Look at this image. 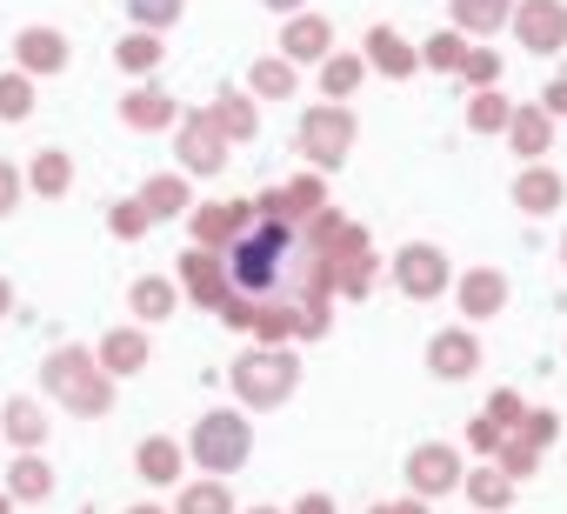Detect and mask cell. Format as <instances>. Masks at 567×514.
Masks as SVG:
<instances>
[{
	"mask_svg": "<svg viewBox=\"0 0 567 514\" xmlns=\"http://www.w3.org/2000/svg\"><path fill=\"white\" fill-rule=\"evenodd\" d=\"M514 8H507V0H454V21L467 28V34H487V28H501Z\"/></svg>",
	"mask_w": 567,
	"mask_h": 514,
	"instance_id": "13",
	"label": "cell"
},
{
	"mask_svg": "<svg viewBox=\"0 0 567 514\" xmlns=\"http://www.w3.org/2000/svg\"><path fill=\"white\" fill-rule=\"evenodd\" d=\"M141 220H147L141 207H121V214H114V227H121V234H141Z\"/></svg>",
	"mask_w": 567,
	"mask_h": 514,
	"instance_id": "34",
	"label": "cell"
},
{
	"mask_svg": "<svg viewBox=\"0 0 567 514\" xmlns=\"http://www.w3.org/2000/svg\"><path fill=\"white\" fill-rule=\"evenodd\" d=\"M167 114H174V107H167V94H154V88H141V94L127 101V121H134V127H161Z\"/></svg>",
	"mask_w": 567,
	"mask_h": 514,
	"instance_id": "17",
	"label": "cell"
},
{
	"mask_svg": "<svg viewBox=\"0 0 567 514\" xmlns=\"http://www.w3.org/2000/svg\"><path fill=\"white\" fill-rule=\"evenodd\" d=\"M181 147H187V167H194V174H207V167H220V161H227V154H220V134H214V121H194Z\"/></svg>",
	"mask_w": 567,
	"mask_h": 514,
	"instance_id": "10",
	"label": "cell"
},
{
	"mask_svg": "<svg viewBox=\"0 0 567 514\" xmlns=\"http://www.w3.org/2000/svg\"><path fill=\"white\" fill-rule=\"evenodd\" d=\"M141 467H147L154 481H167V474H174V448H167V441H147V448H141Z\"/></svg>",
	"mask_w": 567,
	"mask_h": 514,
	"instance_id": "25",
	"label": "cell"
},
{
	"mask_svg": "<svg viewBox=\"0 0 567 514\" xmlns=\"http://www.w3.org/2000/svg\"><path fill=\"white\" fill-rule=\"evenodd\" d=\"M267 8H301V0H267Z\"/></svg>",
	"mask_w": 567,
	"mask_h": 514,
	"instance_id": "37",
	"label": "cell"
},
{
	"mask_svg": "<svg viewBox=\"0 0 567 514\" xmlns=\"http://www.w3.org/2000/svg\"><path fill=\"white\" fill-rule=\"evenodd\" d=\"M260 514H267V507H260Z\"/></svg>",
	"mask_w": 567,
	"mask_h": 514,
	"instance_id": "40",
	"label": "cell"
},
{
	"mask_svg": "<svg viewBox=\"0 0 567 514\" xmlns=\"http://www.w3.org/2000/svg\"><path fill=\"white\" fill-rule=\"evenodd\" d=\"M134 308H141V315H167V308H174V288H167V281H141V288H134Z\"/></svg>",
	"mask_w": 567,
	"mask_h": 514,
	"instance_id": "21",
	"label": "cell"
},
{
	"mask_svg": "<svg viewBox=\"0 0 567 514\" xmlns=\"http://www.w3.org/2000/svg\"><path fill=\"white\" fill-rule=\"evenodd\" d=\"M461 301H467V315H494V308L507 301V281H501V275H467Z\"/></svg>",
	"mask_w": 567,
	"mask_h": 514,
	"instance_id": "15",
	"label": "cell"
},
{
	"mask_svg": "<svg viewBox=\"0 0 567 514\" xmlns=\"http://www.w3.org/2000/svg\"><path fill=\"white\" fill-rule=\"evenodd\" d=\"M328 41H334V28H328V21H315V14H301L280 48H288L295 61H321V54H328Z\"/></svg>",
	"mask_w": 567,
	"mask_h": 514,
	"instance_id": "8",
	"label": "cell"
},
{
	"mask_svg": "<svg viewBox=\"0 0 567 514\" xmlns=\"http://www.w3.org/2000/svg\"><path fill=\"white\" fill-rule=\"evenodd\" d=\"M408 474H414V487L441 494V487H454V454H447V448H421V454L408 461Z\"/></svg>",
	"mask_w": 567,
	"mask_h": 514,
	"instance_id": "9",
	"label": "cell"
},
{
	"mask_svg": "<svg viewBox=\"0 0 567 514\" xmlns=\"http://www.w3.org/2000/svg\"><path fill=\"white\" fill-rule=\"evenodd\" d=\"M34 101H28V81H0V114H8V121H21Z\"/></svg>",
	"mask_w": 567,
	"mask_h": 514,
	"instance_id": "26",
	"label": "cell"
},
{
	"mask_svg": "<svg viewBox=\"0 0 567 514\" xmlns=\"http://www.w3.org/2000/svg\"><path fill=\"white\" fill-rule=\"evenodd\" d=\"M295 388V361L288 354H254V361H240V394L247 401H280Z\"/></svg>",
	"mask_w": 567,
	"mask_h": 514,
	"instance_id": "4",
	"label": "cell"
},
{
	"mask_svg": "<svg viewBox=\"0 0 567 514\" xmlns=\"http://www.w3.org/2000/svg\"><path fill=\"white\" fill-rule=\"evenodd\" d=\"M194 454H200L207 467H234V461L247 454V421H234V414H207L200 434H194Z\"/></svg>",
	"mask_w": 567,
	"mask_h": 514,
	"instance_id": "2",
	"label": "cell"
},
{
	"mask_svg": "<svg viewBox=\"0 0 567 514\" xmlns=\"http://www.w3.org/2000/svg\"><path fill=\"white\" fill-rule=\"evenodd\" d=\"M348 141H354V127H348V114H341V107H321V114H308V121H301V147H308L315 161H328V167L348 154Z\"/></svg>",
	"mask_w": 567,
	"mask_h": 514,
	"instance_id": "5",
	"label": "cell"
},
{
	"mask_svg": "<svg viewBox=\"0 0 567 514\" xmlns=\"http://www.w3.org/2000/svg\"><path fill=\"white\" fill-rule=\"evenodd\" d=\"M381 514H421V507H381Z\"/></svg>",
	"mask_w": 567,
	"mask_h": 514,
	"instance_id": "38",
	"label": "cell"
},
{
	"mask_svg": "<svg viewBox=\"0 0 567 514\" xmlns=\"http://www.w3.org/2000/svg\"><path fill=\"white\" fill-rule=\"evenodd\" d=\"M0 308H8V288H0Z\"/></svg>",
	"mask_w": 567,
	"mask_h": 514,
	"instance_id": "39",
	"label": "cell"
},
{
	"mask_svg": "<svg viewBox=\"0 0 567 514\" xmlns=\"http://www.w3.org/2000/svg\"><path fill=\"white\" fill-rule=\"evenodd\" d=\"M401 288H408V295H441V288H447L441 247H408V254H401Z\"/></svg>",
	"mask_w": 567,
	"mask_h": 514,
	"instance_id": "6",
	"label": "cell"
},
{
	"mask_svg": "<svg viewBox=\"0 0 567 514\" xmlns=\"http://www.w3.org/2000/svg\"><path fill=\"white\" fill-rule=\"evenodd\" d=\"M368 54L381 61V74H408V68H414V54H408V41H401L394 28H374V34H368Z\"/></svg>",
	"mask_w": 567,
	"mask_h": 514,
	"instance_id": "14",
	"label": "cell"
},
{
	"mask_svg": "<svg viewBox=\"0 0 567 514\" xmlns=\"http://www.w3.org/2000/svg\"><path fill=\"white\" fill-rule=\"evenodd\" d=\"M220 127H227V134H254V114H247V101H227V107H220Z\"/></svg>",
	"mask_w": 567,
	"mask_h": 514,
	"instance_id": "31",
	"label": "cell"
},
{
	"mask_svg": "<svg viewBox=\"0 0 567 514\" xmlns=\"http://www.w3.org/2000/svg\"><path fill=\"white\" fill-rule=\"evenodd\" d=\"M547 107H554V114H567V81H554V88H547Z\"/></svg>",
	"mask_w": 567,
	"mask_h": 514,
	"instance_id": "35",
	"label": "cell"
},
{
	"mask_svg": "<svg viewBox=\"0 0 567 514\" xmlns=\"http://www.w3.org/2000/svg\"><path fill=\"white\" fill-rule=\"evenodd\" d=\"M214 275H220L227 321H267L274 315V328H280V315L315 295L321 247H315V234L288 207H254L220 240V268Z\"/></svg>",
	"mask_w": 567,
	"mask_h": 514,
	"instance_id": "1",
	"label": "cell"
},
{
	"mask_svg": "<svg viewBox=\"0 0 567 514\" xmlns=\"http://www.w3.org/2000/svg\"><path fill=\"white\" fill-rule=\"evenodd\" d=\"M141 354H147V348H141V335H114V341H107V361H114L121 374H127V368H141Z\"/></svg>",
	"mask_w": 567,
	"mask_h": 514,
	"instance_id": "23",
	"label": "cell"
},
{
	"mask_svg": "<svg viewBox=\"0 0 567 514\" xmlns=\"http://www.w3.org/2000/svg\"><path fill=\"white\" fill-rule=\"evenodd\" d=\"M154 61H161V41H154V34H147V28H141V34H127V41H121V68H134V74H147V68H154Z\"/></svg>",
	"mask_w": 567,
	"mask_h": 514,
	"instance_id": "16",
	"label": "cell"
},
{
	"mask_svg": "<svg viewBox=\"0 0 567 514\" xmlns=\"http://www.w3.org/2000/svg\"><path fill=\"white\" fill-rule=\"evenodd\" d=\"M514 147L520 154H540L547 147V114H514Z\"/></svg>",
	"mask_w": 567,
	"mask_h": 514,
	"instance_id": "18",
	"label": "cell"
},
{
	"mask_svg": "<svg viewBox=\"0 0 567 514\" xmlns=\"http://www.w3.org/2000/svg\"><path fill=\"white\" fill-rule=\"evenodd\" d=\"M514 201H520L527 214H547V207L560 201V181H554L547 167H534V174H520V181H514Z\"/></svg>",
	"mask_w": 567,
	"mask_h": 514,
	"instance_id": "11",
	"label": "cell"
},
{
	"mask_svg": "<svg viewBox=\"0 0 567 514\" xmlns=\"http://www.w3.org/2000/svg\"><path fill=\"white\" fill-rule=\"evenodd\" d=\"M141 207H147V214H174V207H181V181H154Z\"/></svg>",
	"mask_w": 567,
	"mask_h": 514,
	"instance_id": "24",
	"label": "cell"
},
{
	"mask_svg": "<svg viewBox=\"0 0 567 514\" xmlns=\"http://www.w3.org/2000/svg\"><path fill=\"white\" fill-rule=\"evenodd\" d=\"M14 194H21V181H14L8 167H0V214H14Z\"/></svg>",
	"mask_w": 567,
	"mask_h": 514,
	"instance_id": "33",
	"label": "cell"
},
{
	"mask_svg": "<svg viewBox=\"0 0 567 514\" xmlns=\"http://www.w3.org/2000/svg\"><path fill=\"white\" fill-rule=\"evenodd\" d=\"M467 121H474V127H501V121H507V107H501L494 94H481V101L467 107Z\"/></svg>",
	"mask_w": 567,
	"mask_h": 514,
	"instance_id": "29",
	"label": "cell"
},
{
	"mask_svg": "<svg viewBox=\"0 0 567 514\" xmlns=\"http://www.w3.org/2000/svg\"><path fill=\"white\" fill-rule=\"evenodd\" d=\"M514 28L534 54H554L567 48V8H554V0H527V8H514Z\"/></svg>",
	"mask_w": 567,
	"mask_h": 514,
	"instance_id": "3",
	"label": "cell"
},
{
	"mask_svg": "<svg viewBox=\"0 0 567 514\" xmlns=\"http://www.w3.org/2000/svg\"><path fill=\"white\" fill-rule=\"evenodd\" d=\"M467 368H474V341H467V335H441V341H434V374H441V381H461Z\"/></svg>",
	"mask_w": 567,
	"mask_h": 514,
	"instance_id": "12",
	"label": "cell"
},
{
	"mask_svg": "<svg viewBox=\"0 0 567 514\" xmlns=\"http://www.w3.org/2000/svg\"><path fill=\"white\" fill-rule=\"evenodd\" d=\"M427 61L434 68H461L467 54H461V34H441V41H427Z\"/></svg>",
	"mask_w": 567,
	"mask_h": 514,
	"instance_id": "27",
	"label": "cell"
},
{
	"mask_svg": "<svg viewBox=\"0 0 567 514\" xmlns=\"http://www.w3.org/2000/svg\"><path fill=\"white\" fill-rule=\"evenodd\" d=\"M21 61H28L34 74H61V68H68V41H61L54 28H28V34H21Z\"/></svg>",
	"mask_w": 567,
	"mask_h": 514,
	"instance_id": "7",
	"label": "cell"
},
{
	"mask_svg": "<svg viewBox=\"0 0 567 514\" xmlns=\"http://www.w3.org/2000/svg\"><path fill=\"white\" fill-rule=\"evenodd\" d=\"M127 8H134L141 28H167V21H181V0H127Z\"/></svg>",
	"mask_w": 567,
	"mask_h": 514,
	"instance_id": "20",
	"label": "cell"
},
{
	"mask_svg": "<svg viewBox=\"0 0 567 514\" xmlns=\"http://www.w3.org/2000/svg\"><path fill=\"white\" fill-rule=\"evenodd\" d=\"M8 421H14V434H21V441H34V434H41V414H34V408H14Z\"/></svg>",
	"mask_w": 567,
	"mask_h": 514,
	"instance_id": "32",
	"label": "cell"
},
{
	"mask_svg": "<svg viewBox=\"0 0 567 514\" xmlns=\"http://www.w3.org/2000/svg\"><path fill=\"white\" fill-rule=\"evenodd\" d=\"M301 514H334V501H321V494H315V501H301Z\"/></svg>",
	"mask_w": 567,
	"mask_h": 514,
	"instance_id": "36",
	"label": "cell"
},
{
	"mask_svg": "<svg viewBox=\"0 0 567 514\" xmlns=\"http://www.w3.org/2000/svg\"><path fill=\"white\" fill-rule=\"evenodd\" d=\"M187 514H227V494L220 487H194L187 494Z\"/></svg>",
	"mask_w": 567,
	"mask_h": 514,
	"instance_id": "30",
	"label": "cell"
},
{
	"mask_svg": "<svg viewBox=\"0 0 567 514\" xmlns=\"http://www.w3.org/2000/svg\"><path fill=\"white\" fill-rule=\"evenodd\" d=\"M254 88H260V94H288V88H295L288 61H260V68H254Z\"/></svg>",
	"mask_w": 567,
	"mask_h": 514,
	"instance_id": "22",
	"label": "cell"
},
{
	"mask_svg": "<svg viewBox=\"0 0 567 514\" xmlns=\"http://www.w3.org/2000/svg\"><path fill=\"white\" fill-rule=\"evenodd\" d=\"M361 81V61H328V94H354Z\"/></svg>",
	"mask_w": 567,
	"mask_h": 514,
	"instance_id": "28",
	"label": "cell"
},
{
	"mask_svg": "<svg viewBox=\"0 0 567 514\" xmlns=\"http://www.w3.org/2000/svg\"><path fill=\"white\" fill-rule=\"evenodd\" d=\"M68 181H74V167H68V154H54V147H48V154H41V167H34V187H48V194H61Z\"/></svg>",
	"mask_w": 567,
	"mask_h": 514,
	"instance_id": "19",
	"label": "cell"
}]
</instances>
